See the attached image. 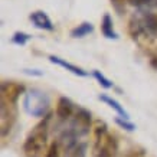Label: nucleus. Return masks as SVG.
Returning a JSON list of instances; mask_svg holds the SVG:
<instances>
[{"label": "nucleus", "mask_w": 157, "mask_h": 157, "mask_svg": "<svg viewBox=\"0 0 157 157\" xmlns=\"http://www.w3.org/2000/svg\"><path fill=\"white\" fill-rule=\"evenodd\" d=\"M51 118H52L51 114L43 117L26 136V140L23 143V153L26 157H40L46 150Z\"/></svg>", "instance_id": "obj_1"}, {"label": "nucleus", "mask_w": 157, "mask_h": 157, "mask_svg": "<svg viewBox=\"0 0 157 157\" xmlns=\"http://www.w3.org/2000/svg\"><path fill=\"white\" fill-rule=\"evenodd\" d=\"M51 105V100L46 92L38 90V88H32L25 92L23 97V109L32 117H38L43 118L48 115V109Z\"/></svg>", "instance_id": "obj_2"}, {"label": "nucleus", "mask_w": 157, "mask_h": 157, "mask_svg": "<svg viewBox=\"0 0 157 157\" xmlns=\"http://www.w3.org/2000/svg\"><path fill=\"white\" fill-rule=\"evenodd\" d=\"M16 115H17L16 105L0 101V133L3 138L10 133V130L16 121Z\"/></svg>", "instance_id": "obj_3"}, {"label": "nucleus", "mask_w": 157, "mask_h": 157, "mask_svg": "<svg viewBox=\"0 0 157 157\" xmlns=\"http://www.w3.org/2000/svg\"><path fill=\"white\" fill-rule=\"evenodd\" d=\"M26 92L23 84L14 81H3L2 86H0V101H5L9 104H17V100L20 98V95Z\"/></svg>", "instance_id": "obj_4"}, {"label": "nucleus", "mask_w": 157, "mask_h": 157, "mask_svg": "<svg viewBox=\"0 0 157 157\" xmlns=\"http://www.w3.org/2000/svg\"><path fill=\"white\" fill-rule=\"evenodd\" d=\"M76 108H78V107L72 102V100H69L68 97H61V98L58 100L55 115H56V118L59 120L62 124H65L74 117Z\"/></svg>", "instance_id": "obj_5"}, {"label": "nucleus", "mask_w": 157, "mask_h": 157, "mask_svg": "<svg viewBox=\"0 0 157 157\" xmlns=\"http://www.w3.org/2000/svg\"><path fill=\"white\" fill-rule=\"evenodd\" d=\"M29 19H30V22L33 23V26L36 29H40V30H48V32H52L53 29H55V26H53L51 17H49L43 10L32 12L30 16H29Z\"/></svg>", "instance_id": "obj_6"}, {"label": "nucleus", "mask_w": 157, "mask_h": 157, "mask_svg": "<svg viewBox=\"0 0 157 157\" xmlns=\"http://www.w3.org/2000/svg\"><path fill=\"white\" fill-rule=\"evenodd\" d=\"M49 61L52 62V63H55V65H59V67L65 68L67 71L72 72V74H74V75H76V76H88V72L84 71L82 68L76 67V65H74V63L65 61V59H62V58H59V56L51 55V56H49Z\"/></svg>", "instance_id": "obj_7"}, {"label": "nucleus", "mask_w": 157, "mask_h": 157, "mask_svg": "<svg viewBox=\"0 0 157 157\" xmlns=\"http://www.w3.org/2000/svg\"><path fill=\"white\" fill-rule=\"evenodd\" d=\"M101 33L107 39H113V40H117L120 38L118 33L114 30V22L109 13H105L101 19Z\"/></svg>", "instance_id": "obj_8"}, {"label": "nucleus", "mask_w": 157, "mask_h": 157, "mask_svg": "<svg viewBox=\"0 0 157 157\" xmlns=\"http://www.w3.org/2000/svg\"><path fill=\"white\" fill-rule=\"evenodd\" d=\"M88 144L85 141H75L74 144L63 148V157H86Z\"/></svg>", "instance_id": "obj_9"}, {"label": "nucleus", "mask_w": 157, "mask_h": 157, "mask_svg": "<svg viewBox=\"0 0 157 157\" xmlns=\"http://www.w3.org/2000/svg\"><path fill=\"white\" fill-rule=\"evenodd\" d=\"M98 98H100V101H102V102H105L107 105H109V107H111V108L114 109L115 113L121 117V118H125V120L130 118V114L124 109V107L120 104L117 100H114V98H111V97H108V95H105V94H101Z\"/></svg>", "instance_id": "obj_10"}, {"label": "nucleus", "mask_w": 157, "mask_h": 157, "mask_svg": "<svg viewBox=\"0 0 157 157\" xmlns=\"http://www.w3.org/2000/svg\"><path fill=\"white\" fill-rule=\"evenodd\" d=\"M94 32V25L91 22H82L81 25H78L76 28H74L71 30L72 38H84L86 35H90Z\"/></svg>", "instance_id": "obj_11"}, {"label": "nucleus", "mask_w": 157, "mask_h": 157, "mask_svg": "<svg viewBox=\"0 0 157 157\" xmlns=\"http://www.w3.org/2000/svg\"><path fill=\"white\" fill-rule=\"evenodd\" d=\"M143 12H144V10H143ZM144 19H146V23H147L148 30H150L154 36H157V14L144 12Z\"/></svg>", "instance_id": "obj_12"}, {"label": "nucleus", "mask_w": 157, "mask_h": 157, "mask_svg": "<svg viewBox=\"0 0 157 157\" xmlns=\"http://www.w3.org/2000/svg\"><path fill=\"white\" fill-rule=\"evenodd\" d=\"M30 35L26 33V32H14L13 36H12V43H14V45H19V46H23V45H26V43L30 40Z\"/></svg>", "instance_id": "obj_13"}, {"label": "nucleus", "mask_w": 157, "mask_h": 157, "mask_svg": "<svg viewBox=\"0 0 157 157\" xmlns=\"http://www.w3.org/2000/svg\"><path fill=\"white\" fill-rule=\"evenodd\" d=\"M92 75H94V78H95L97 81H98V84H100L102 88H105V90H109V88H113L114 86V82L113 81H109L108 78L102 74V72H100V71H94L92 72Z\"/></svg>", "instance_id": "obj_14"}, {"label": "nucleus", "mask_w": 157, "mask_h": 157, "mask_svg": "<svg viewBox=\"0 0 157 157\" xmlns=\"http://www.w3.org/2000/svg\"><path fill=\"white\" fill-rule=\"evenodd\" d=\"M115 123H117V125H120L123 130H125V131H130V133H133V131H136V124H133L131 121H128V120L125 118H121V117H117L115 118Z\"/></svg>", "instance_id": "obj_15"}, {"label": "nucleus", "mask_w": 157, "mask_h": 157, "mask_svg": "<svg viewBox=\"0 0 157 157\" xmlns=\"http://www.w3.org/2000/svg\"><path fill=\"white\" fill-rule=\"evenodd\" d=\"M45 157H61V144L58 143V141H53L49 146L48 150H46Z\"/></svg>", "instance_id": "obj_16"}, {"label": "nucleus", "mask_w": 157, "mask_h": 157, "mask_svg": "<svg viewBox=\"0 0 157 157\" xmlns=\"http://www.w3.org/2000/svg\"><path fill=\"white\" fill-rule=\"evenodd\" d=\"M111 5L114 6V9L117 10V12L123 13L125 5H128V0H111Z\"/></svg>", "instance_id": "obj_17"}, {"label": "nucleus", "mask_w": 157, "mask_h": 157, "mask_svg": "<svg viewBox=\"0 0 157 157\" xmlns=\"http://www.w3.org/2000/svg\"><path fill=\"white\" fill-rule=\"evenodd\" d=\"M148 9H157V0H144L141 10L146 12V10H148Z\"/></svg>", "instance_id": "obj_18"}, {"label": "nucleus", "mask_w": 157, "mask_h": 157, "mask_svg": "<svg viewBox=\"0 0 157 157\" xmlns=\"http://www.w3.org/2000/svg\"><path fill=\"white\" fill-rule=\"evenodd\" d=\"M25 74H28V75H38V76H42L43 72L42 71H38V69H23Z\"/></svg>", "instance_id": "obj_19"}, {"label": "nucleus", "mask_w": 157, "mask_h": 157, "mask_svg": "<svg viewBox=\"0 0 157 157\" xmlns=\"http://www.w3.org/2000/svg\"><path fill=\"white\" fill-rule=\"evenodd\" d=\"M151 67L157 69V58H153V59H151Z\"/></svg>", "instance_id": "obj_20"}]
</instances>
